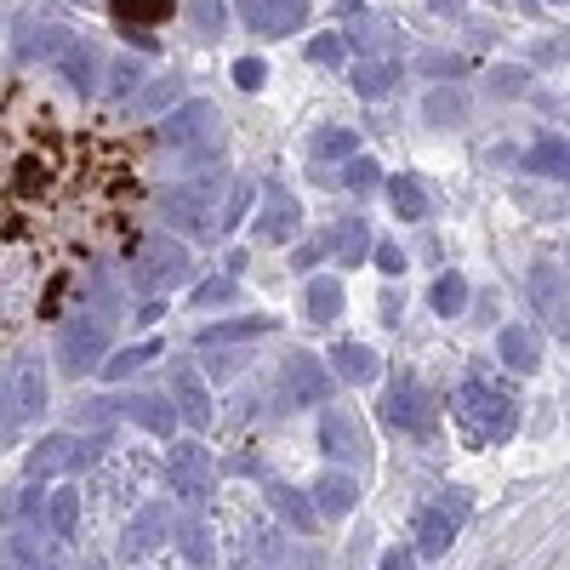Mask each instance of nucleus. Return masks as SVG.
Wrapping results in <instances>:
<instances>
[{
  "instance_id": "nucleus-40",
  "label": "nucleus",
  "mask_w": 570,
  "mask_h": 570,
  "mask_svg": "<svg viewBox=\"0 0 570 570\" xmlns=\"http://www.w3.org/2000/svg\"><path fill=\"white\" fill-rule=\"evenodd\" d=\"M377 268H383V275H400V268H405V252H400V245H383V252H377Z\"/></svg>"
},
{
  "instance_id": "nucleus-41",
  "label": "nucleus",
  "mask_w": 570,
  "mask_h": 570,
  "mask_svg": "<svg viewBox=\"0 0 570 570\" xmlns=\"http://www.w3.org/2000/svg\"><path fill=\"white\" fill-rule=\"evenodd\" d=\"M377 570H416V559H411L405 548H388V554L377 559Z\"/></svg>"
},
{
  "instance_id": "nucleus-9",
  "label": "nucleus",
  "mask_w": 570,
  "mask_h": 570,
  "mask_svg": "<svg viewBox=\"0 0 570 570\" xmlns=\"http://www.w3.org/2000/svg\"><path fill=\"white\" fill-rule=\"evenodd\" d=\"M171 536V508L166 502H143L132 519H126V536H120V554L126 559H148Z\"/></svg>"
},
{
  "instance_id": "nucleus-30",
  "label": "nucleus",
  "mask_w": 570,
  "mask_h": 570,
  "mask_svg": "<svg viewBox=\"0 0 570 570\" xmlns=\"http://www.w3.org/2000/svg\"><path fill=\"white\" fill-rule=\"evenodd\" d=\"M268 234H275V240L291 234V201H286L280 189H268Z\"/></svg>"
},
{
  "instance_id": "nucleus-2",
  "label": "nucleus",
  "mask_w": 570,
  "mask_h": 570,
  "mask_svg": "<svg viewBox=\"0 0 570 570\" xmlns=\"http://www.w3.org/2000/svg\"><path fill=\"white\" fill-rule=\"evenodd\" d=\"M457 416H462V428L474 434V439H490V445H502L519 423V405H513V393L497 388V383H485V377H468L462 393H457Z\"/></svg>"
},
{
  "instance_id": "nucleus-18",
  "label": "nucleus",
  "mask_w": 570,
  "mask_h": 570,
  "mask_svg": "<svg viewBox=\"0 0 570 570\" xmlns=\"http://www.w3.org/2000/svg\"><path fill=\"white\" fill-rule=\"evenodd\" d=\"M245 17H252L263 35H291L296 23H303V0H245Z\"/></svg>"
},
{
  "instance_id": "nucleus-43",
  "label": "nucleus",
  "mask_w": 570,
  "mask_h": 570,
  "mask_svg": "<svg viewBox=\"0 0 570 570\" xmlns=\"http://www.w3.org/2000/svg\"><path fill=\"white\" fill-rule=\"evenodd\" d=\"M371 171H377L371 160H354V166H349V183H354V189H371V183H377V178H371Z\"/></svg>"
},
{
  "instance_id": "nucleus-1",
  "label": "nucleus",
  "mask_w": 570,
  "mask_h": 570,
  "mask_svg": "<svg viewBox=\"0 0 570 570\" xmlns=\"http://www.w3.org/2000/svg\"><path fill=\"white\" fill-rule=\"evenodd\" d=\"M148 155L132 126L74 114L35 86H0V342L58 319L137 245Z\"/></svg>"
},
{
  "instance_id": "nucleus-4",
  "label": "nucleus",
  "mask_w": 570,
  "mask_h": 570,
  "mask_svg": "<svg viewBox=\"0 0 570 570\" xmlns=\"http://www.w3.org/2000/svg\"><path fill=\"white\" fill-rule=\"evenodd\" d=\"M531 303H536L542 326H548L559 342H570V280L554 263H531Z\"/></svg>"
},
{
  "instance_id": "nucleus-19",
  "label": "nucleus",
  "mask_w": 570,
  "mask_h": 570,
  "mask_svg": "<svg viewBox=\"0 0 570 570\" xmlns=\"http://www.w3.org/2000/svg\"><path fill=\"white\" fill-rule=\"evenodd\" d=\"M423 114H428V126H439V132H451V126H462V120H468V92H462V86H445V92H428V104H423Z\"/></svg>"
},
{
  "instance_id": "nucleus-3",
  "label": "nucleus",
  "mask_w": 570,
  "mask_h": 570,
  "mask_svg": "<svg viewBox=\"0 0 570 570\" xmlns=\"http://www.w3.org/2000/svg\"><path fill=\"white\" fill-rule=\"evenodd\" d=\"M462 519H468V497H462V490L428 502L423 513H416V554H423V559H445V548H451L457 531H462Z\"/></svg>"
},
{
  "instance_id": "nucleus-8",
  "label": "nucleus",
  "mask_w": 570,
  "mask_h": 570,
  "mask_svg": "<svg viewBox=\"0 0 570 570\" xmlns=\"http://www.w3.org/2000/svg\"><path fill=\"white\" fill-rule=\"evenodd\" d=\"M104 354V319H69L63 326V342H58V365L69 377H86Z\"/></svg>"
},
{
  "instance_id": "nucleus-21",
  "label": "nucleus",
  "mask_w": 570,
  "mask_h": 570,
  "mask_svg": "<svg viewBox=\"0 0 570 570\" xmlns=\"http://www.w3.org/2000/svg\"><path fill=\"white\" fill-rule=\"evenodd\" d=\"M388 201H393V211H400L405 222H423L428 217V194H423V183H416V178H393L388 183Z\"/></svg>"
},
{
  "instance_id": "nucleus-31",
  "label": "nucleus",
  "mask_w": 570,
  "mask_h": 570,
  "mask_svg": "<svg viewBox=\"0 0 570 570\" xmlns=\"http://www.w3.org/2000/svg\"><path fill=\"white\" fill-rule=\"evenodd\" d=\"M257 331H268V319H234V326H217V331H206L201 342H240V337H257Z\"/></svg>"
},
{
  "instance_id": "nucleus-28",
  "label": "nucleus",
  "mask_w": 570,
  "mask_h": 570,
  "mask_svg": "<svg viewBox=\"0 0 570 570\" xmlns=\"http://www.w3.org/2000/svg\"><path fill=\"white\" fill-rule=\"evenodd\" d=\"M63 81L74 86V92H92V46H74V52H69V63H63Z\"/></svg>"
},
{
  "instance_id": "nucleus-17",
  "label": "nucleus",
  "mask_w": 570,
  "mask_h": 570,
  "mask_svg": "<svg viewBox=\"0 0 570 570\" xmlns=\"http://www.w3.org/2000/svg\"><path fill=\"white\" fill-rule=\"evenodd\" d=\"M525 166L536 171V178H554V183H570V143L565 137H536L531 148H525Z\"/></svg>"
},
{
  "instance_id": "nucleus-45",
  "label": "nucleus",
  "mask_w": 570,
  "mask_h": 570,
  "mask_svg": "<svg viewBox=\"0 0 570 570\" xmlns=\"http://www.w3.org/2000/svg\"><path fill=\"white\" fill-rule=\"evenodd\" d=\"M81 570H109V559H97V554H92V559H86Z\"/></svg>"
},
{
  "instance_id": "nucleus-5",
  "label": "nucleus",
  "mask_w": 570,
  "mask_h": 570,
  "mask_svg": "<svg viewBox=\"0 0 570 570\" xmlns=\"http://www.w3.org/2000/svg\"><path fill=\"white\" fill-rule=\"evenodd\" d=\"M97 457H104V439H69V434H52V439H40L35 451H29V480H52L63 474V468H92Z\"/></svg>"
},
{
  "instance_id": "nucleus-24",
  "label": "nucleus",
  "mask_w": 570,
  "mask_h": 570,
  "mask_svg": "<svg viewBox=\"0 0 570 570\" xmlns=\"http://www.w3.org/2000/svg\"><path fill=\"white\" fill-rule=\"evenodd\" d=\"M337 308H342V286L337 280H314L303 291V314L308 319H337Z\"/></svg>"
},
{
  "instance_id": "nucleus-29",
  "label": "nucleus",
  "mask_w": 570,
  "mask_h": 570,
  "mask_svg": "<svg viewBox=\"0 0 570 570\" xmlns=\"http://www.w3.org/2000/svg\"><path fill=\"white\" fill-rule=\"evenodd\" d=\"M388 81H393V69H388V63H365V69H354L360 97H383V92H388Z\"/></svg>"
},
{
  "instance_id": "nucleus-32",
  "label": "nucleus",
  "mask_w": 570,
  "mask_h": 570,
  "mask_svg": "<svg viewBox=\"0 0 570 570\" xmlns=\"http://www.w3.org/2000/svg\"><path fill=\"white\" fill-rule=\"evenodd\" d=\"M490 92H497V97H519V92H525V69H513V63L490 69Z\"/></svg>"
},
{
  "instance_id": "nucleus-46",
  "label": "nucleus",
  "mask_w": 570,
  "mask_h": 570,
  "mask_svg": "<svg viewBox=\"0 0 570 570\" xmlns=\"http://www.w3.org/2000/svg\"><path fill=\"white\" fill-rule=\"evenodd\" d=\"M554 7H565V0H554Z\"/></svg>"
},
{
  "instance_id": "nucleus-20",
  "label": "nucleus",
  "mask_w": 570,
  "mask_h": 570,
  "mask_svg": "<svg viewBox=\"0 0 570 570\" xmlns=\"http://www.w3.org/2000/svg\"><path fill=\"white\" fill-rule=\"evenodd\" d=\"M497 354H502V365L508 371H536V337L525 331V326H502V337H497Z\"/></svg>"
},
{
  "instance_id": "nucleus-23",
  "label": "nucleus",
  "mask_w": 570,
  "mask_h": 570,
  "mask_svg": "<svg viewBox=\"0 0 570 570\" xmlns=\"http://www.w3.org/2000/svg\"><path fill=\"white\" fill-rule=\"evenodd\" d=\"M337 371L349 383H371V377H377V354H371L365 342H342V349H337Z\"/></svg>"
},
{
  "instance_id": "nucleus-15",
  "label": "nucleus",
  "mask_w": 570,
  "mask_h": 570,
  "mask_svg": "<svg viewBox=\"0 0 570 570\" xmlns=\"http://www.w3.org/2000/svg\"><path fill=\"white\" fill-rule=\"evenodd\" d=\"M12 405H17V416H40L46 411V377H40V365L29 354L12 365Z\"/></svg>"
},
{
  "instance_id": "nucleus-34",
  "label": "nucleus",
  "mask_w": 570,
  "mask_h": 570,
  "mask_svg": "<svg viewBox=\"0 0 570 570\" xmlns=\"http://www.w3.org/2000/svg\"><path fill=\"white\" fill-rule=\"evenodd\" d=\"M206 120H211V109H206V104H194L189 114H178V120H171V126H166V137H171V143H183L194 126H206Z\"/></svg>"
},
{
  "instance_id": "nucleus-39",
  "label": "nucleus",
  "mask_w": 570,
  "mask_h": 570,
  "mask_svg": "<svg viewBox=\"0 0 570 570\" xmlns=\"http://www.w3.org/2000/svg\"><path fill=\"white\" fill-rule=\"evenodd\" d=\"M337 245H342L349 257H360V252H365V229H360V222H349V229L337 234Z\"/></svg>"
},
{
  "instance_id": "nucleus-25",
  "label": "nucleus",
  "mask_w": 570,
  "mask_h": 570,
  "mask_svg": "<svg viewBox=\"0 0 570 570\" xmlns=\"http://www.w3.org/2000/svg\"><path fill=\"white\" fill-rule=\"evenodd\" d=\"M7 570H46V554H40L35 531H12L7 536Z\"/></svg>"
},
{
  "instance_id": "nucleus-42",
  "label": "nucleus",
  "mask_w": 570,
  "mask_h": 570,
  "mask_svg": "<svg viewBox=\"0 0 570 570\" xmlns=\"http://www.w3.org/2000/svg\"><path fill=\"white\" fill-rule=\"evenodd\" d=\"M337 58H342V40H331V35L314 40V63H337Z\"/></svg>"
},
{
  "instance_id": "nucleus-7",
  "label": "nucleus",
  "mask_w": 570,
  "mask_h": 570,
  "mask_svg": "<svg viewBox=\"0 0 570 570\" xmlns=\"http://www.w3.org/2000/svg\"><path fill=\"white\" fill-rule=\"evenodd\" d=\"M383 416L393 428H405V434H428L434 428V400H428V388L416 383V377H400L388 388V400H383Z\"/></svg>"
},
{
  "instance_id": "nucleus-35",
  "label": "nucleus",
  "mask_w": 570,
  "mask_h": 570,
  "mask_svg": "<svg viewBox=\"0 0 570 570\" xmlns=\"http://www.w3.org/2000/svg\"><path fill=\"white\" fill-rule=\"evenodd\" d=\"M349 148H354L349 132H319V137H314V155H349Z\"/></svg>"
},
{
  "instance_id": "nucleus-33",
  "label": "nucleus",
  "mask_w": 570,
  "mask_h": 570,
  "mask_svg": "<svg viewBox=\"0 0 570 570\" xmlns=\"http://www.w3.org/2000/svg\"><path fill=\"white\" fill-rule=\"evenodd\" d=\"M183 554L194 559V565H211V542H206V525H183Z\"/></svg>"
},
{
  "instance_id": "nucleus-13",
  "label": "nucleus",
  "mask_w": 570,
  "mask_h": 570,
  "mask_svg": "<svg viewBox=\"0 0 570 570\" xmlns=\"http://www.w3.org/2000/svg\"><path fill=\"white\" fill-rule=\"evenodd\" d=\"M354 497H360V485H354V474H342V468L314 480V513H326V519L354 513Z\"/></svg>"
},
{
  "instance_id": "nucleus-44",
  "label": "nucleus",
  "mask_w": 570,
  "mask_h": 570,
  "mask_svg": "<svg viewBox=\"0 0 570 570\" xmlns=\"http://www.w3.org/2000/svg\"><path fill=\"white\" fill-rule=\"evenodd\" d=\"M234 74H240V86H263V63H240Z\"/></svg>"
},
{
  "instance_id": "nucleus-37",
  "label": "nucleus",
  "mask_w": 570,
  "mask_h": 570,
  "mask_svg": "<svg viewBox=\"0 0 570 570\" xmlns=\"http://www.w3.org/2000/svg\"><path fill=\"white\" fill-rule=\"evenodd\" d=\"M148 354H155V349H126V354H120V360H109V377H126V371H137Z\"/></svg>"
},
{
  "instance_id": "nucleus-14",
  "label": "nucleus",
  "mask_w": 570,
  "mask_h": 570,
  "mask_svg": "<svg viewBox=\"0 0 570 570\" xmlns=\"http://www.w3.org/2000/svg\"><path fill=\"white\" fill-rule=\"evenodd\" d=\"M263 497L275 502V513L286 519L291 531H314V519H319V513H314V497H303V490H296V485H280V480H268V485H263Z\"/></svg>"
},
{
  "instance_id": "nucleus-12",
  "label": "nucleus",
  "mask_w": 570,
  "mask_h": 570,
  "mask_svg": "<svg viewBox=\"0 0 570 570\" xmlns=\"http://www.w3.org/2000/svg\"><path fill=\"white\" fill-rule=\"evenodd\" d=\"M120 405V416H132L137 428H148V434H171V423H178V405L171 400H160V393H126V400H114Z\"/></svg>"
},
{
  "instance_id": "nucleus-10",
  "label": "nucleus",
  "mask_w": 570,
  "mask_h": 570,
  "mask_svg": "<svg viewBox=\"0 0 570 570\" xmlns=\"http://www.w3.org/2000/svg\"><path fill=\"white\" fill-rule=\"evenodd\" d=\"M319 445H326V457L337 462H365V428L354 411H326V423H319Z\"/></svg>"
},
{
  "instance_id": "nucleus-16",
  "label": "nucleus",
  "mask_w": 570,
  "mask_h": 570,
  "mask_svg": "<svg viewBox=\"0 0 570 570\" xmlns=\"http://www.w3.org/2000/svg\"><path fill=\"white\" fill-rule=\"evenodd\" d=\"M171 383H178V416L189 428H206L211 423V393L201 388V377H194L189 365H178V371H171Z\"/></svg>"
},
{
  "instance_id": "nucleus-38",
  "label": "nucleus",
  "mask_w": 570,
  "mask_h": 570,
  "mask_svg": "<svg viewBox=\"0 0 570 570\" xmlns=\"http://www.w3.org/2000/svg\"><path fill=\"white\" fill-rule=\"evenodd\" d=\"M194 17H201V29H222V7H217V0H194Z\"/></svg>"
},
{
  "instance_id": "nucleus-6",
  "label": "nucleus",
  "mask_w": 570,
  "mask_h": 570,
  "mask_svg": "<svg viewBox=\"0 0 570 570\" xmlns=\"http://www.w3.org/2000/svg\"><path fill=\"white\" fill-rule=\"evenodd\" d=\"M166 474H171V490H178L183 502H206L211 497V451L194 439H178L166 451Z\"/></svg>"
},
{
  "instance_id": "nucleus-36",
  "label": "nucleus",
  "mask_w": 570,
  "mask_h": 570,
  "mask_svg": "<svg viewBox=\"0 0 570 570\" xmlns=\"http://www.w3.org/2000/svg\"><path fill=\"white\" fill-rule=\"evenodd\" d=\"M120 12H137V17H166L171 0H120Z\"/></svg>"
},
{
  "instance_id": "nucleus-26",
  "label": "nucleus",
  "mask_w": 570,
  "mask_h": 570,
  "mask_svg": "<svg viewBox=\"0 0 570 570\" xmlns=\"http://www.w3.org/2000/svg\"><path fill=\"white\" fill-rule=\"evenodd\" d=\"M74 531H81V490H58V497H52V536H74Z\"/></svg>"
},
{
  "instance_id": "nucleus-27",
  "label": "nucleus",
  "mask_w": 570,
  "mask_h": 570,
  "mask_svg": "<svg viewBox=\"0 0 570 570\" xmlns=\"http://www.w3.org/2000/svg\"><path fill=\"white\" fill-rule=\"evenodd\" d=\"M183 268H189V257H183V252H148V263L137 268V280H143V286H148V280H166V275L178 280Z\"/></svg>"
},
{
  "instance_id": "nucleus-11",
  "label": "nucleus",
  "mask_w": 570,
  "mask_h": 570,
  "mask_svg": "<svg viewBox=\"0 0 570 570\" xmlns=\"http://www.w3.org/2000/svg\"><path fill=\"white\" fill-rule=\"evenodd\" d=\"M326 393H331V377L319 371V360L296 354V360L286 365V400H291V405H314V400H326Z\"/></svg>"
},
{
  "instance_id": "nucleus-22",
  "label": "nucleus",
  "mask_w": 570,
  "mask_h": 570,
  "mask_svg": "<svg viewBox=\"0 0 570 570\" xmlns=\"http://www.w3.org/2000/svg\"><path fill=\"white\" fill-rule=\"evenodd\" d=\"M428 303H434V314H439V319L462 314V308H468V280H462V275H439V280H434V291H428Z\"/></svg>"
}]
</instances>
